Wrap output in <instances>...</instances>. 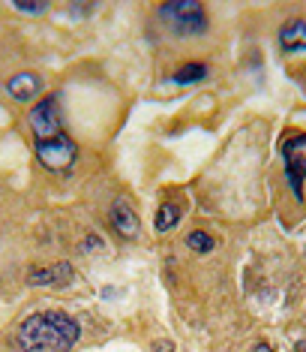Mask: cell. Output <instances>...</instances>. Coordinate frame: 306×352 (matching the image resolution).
<instances>
[{"mask_svg":"<svg viewBox=\"0 0 306 352\" xmlns=\"http://www.w3.org/2000/svg\"><path fill=\"white\" fill-rule=\"evenodd\" d=\"M294 352H306V340H301V343H297V346H294Z\"/></svg>","mask_w":306,"mask_h":352,"instance_id":"obj_15","label":"cell"},{"mask_svg":"<svg viewBox=\"0 0 306 352\" xmlns=\"http://www.w3.org/2000/svg\"><path fill=\"white\" fill-rule=\"evenodd\" d=\"M82 338V325L63 310H39L19 325V346L24 352H69Z\"/></svg>","mask_w":306,"mask_h":352,"instance_id":"obj_1","label":"cell"},{"mask_svg":"<svg viewBox=\"0 0 306 352\" xmlns=\"http://www.w3.org/2000/svg\"><path fill=\"white\" fill-rule=\"evenodd\" d=\"M12 10L24 15H43L48 12V3H12Z\"/></svg>","mask_w":306,"mask_h":352,"instance_id":"obj_13","label":"cell"},{"mask_svg":"<svg viewBox=\"0 0 306 352\" xmlns=\"http://www.w3.org/2000/svg\"><path fill=\"white\" fill-rule=\"evenodd\" d=\"M6 94L15 102H30L43 94V78L36 73H15L10 82H6Z\"/></svg>","mask_w":306,"mask_h":352,"instance_id":"obj_7","label":"cell"},{"mask_svg":"<svg viewBox=\"0 0 306 352\" xmlns=\"http://www.w3.org/2000/svg\"><path fill=\"white\" fill-rule=\"evenodd\" d=\"M187 247H189V250H196V253H211L216 247V241L207 235V232L196 229V232H189V235H187Z\"/></svg>","mask_w":306,"mask_h":352,"instance_id":"obj_12","label":"cell"},{"mask_svg":"<svg viewBox=\"0 0 306 352\" xmlns=\"http://www.w3.org/2000/svg\"><path fill=\"white\" fill-rule=\"evenodd\" d=\"M283 160H285V178L297 202L303 199V181H306V133H294L283 142Z\"/></svg>","mask_w":306,"mask_h":352,"instance_id":"obj_3","label":"cell"},{"mask_svg":"<svg viewBox=\"0 0 306 352\" xmlns=\"http://www.w3.org/2000/svg\"><path fill=\"white\" fill-rule=\"evenodd\" d=\"M30 121V130H34L36 142H45V139H54V135L63 133V124H60V109H58V100L54 97H45L39 100L27 115Z\"/></svg>","mask_w":306,"mask_h":352,"instance_id":"obj_5","label":"cell"},{"mask_svg":"<svg viewBox=\"0 0 306 352\" xmlns=\"http://www.w3.org/2000/svg\"><path fill=\"white\" fill-rule=\"evenodd\" d=\"M111 226H115L117 235H123V238H135L141 232L139 214L132 211V205L126 202V199H117V202L111 205Z\"/></svg>","mask_w":306,"mask_h":352,"instance_id":"obj_8","label":"cell"},{"mask_svg":"<svg viewBox=\"0 0 306 352\" xmlns=\"http://www.w3.org/2000/svg\"><path fill=\"white\" fill-rule=\"evenodd\" d=\"M36 157L45 169L51 172H67L72 163L78 160V148L75 142L69 139L67 133L54 135V139H45V142H36Z\"/></svg>","mask_w":306,"mask_h":352,"instance_id":"obj_4","label":"cell"},{"mask_svg":"<svg viewBox=\"0 0 306 352\" xmlns=\"http://www.w3.org/2000/svg\"><path fill=\"white\" fill-rule=\"evenodd\" d=\"M279 49L283 52H306V21L303 19H288L279 28Z\"/></svg>","mask_w":306,"mask_h":352,"instance_id":"obj_9","label":"cell"},{"mask_svg":"<svg viewBox=\"0 0 306 352\" xmlns=\"http://www.w3.org/2000/svg\"><path fill=\"white\" fill-rule=\"evenodd\" d=\"M75 271L69 262H58V265H45V268H34L27 274L30 286H69Z\"/></svg>","mask_w":306,"mask_h":352,"instance_id":"obj_6","label":"cell"},{"mask_svg":"<svg viewBox=\"0 0 306 352\" xmlns=\"http://www.w3.org/2000/svg\"><path fill=\"white\" fill-rule=\"evenodd\" d=\"M180 223V205L174 202H163L159 205V214H156V232H168Z\"/></svg>","mask_w":306,"mask_h":352,"instance_id":"obj_10","label":"cell"},{"mask_svg":"<svg viewBox=\"0 0 306 352\" xmlns=\"http://www.w3.org/2000/svg\"><path fill=\"white\" fill-rule=\"evenodd\" d=\"M207 76V67L204 63H183L180 69L172 76L177 85H196V82H201V78Z\"/></svg>","mask_w":306,"mask_h":352,"instance_id":"obj_11","label":"cell"},{"mask_svg":"<svg viewBox=\"0 0 306 352\" xmlns=\"http://www.w3.org/2000/svg\"><path fill=\"white\" fill-rule=\"evenodd\" d=\"M159 19L174 36H201L207 30V10L198 0H172L159 6Z\"/></svg>","mask_w":306,"mask_h":352,"instance_id":"obj_2","label":"cell"},{"mask_svg":"<svg viewBox=\"0 0 306 352\" xmlns=\"http://www.w3.org/2000/svg\"><path fill=\"white\" fill-rule=\"evenodd\" d=\"M249 352H273V346H270V343H255Z\"/></svg>","mask_w":306,"mask_h":352,"instance_id":"obj_14","label":"cell"}]
</instances>
